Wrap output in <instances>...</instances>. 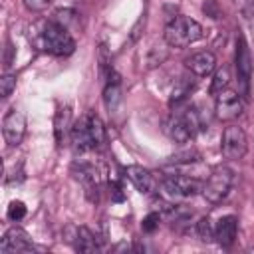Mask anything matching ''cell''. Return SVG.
Listing matches in <instances>:
<instances>
[{
	"label": "cell",
	"mask_w": 254,
	"mask_h": 254,
	"mask_svg": "<svg viewBox=\"0 0 254 254\" xmlns=\"http://www.w3.org/2000/svg\"><path fill=\"white\" fill-rule=\"evenodd\" d=\"M163 38L171 48H187L202 38V26L189 16H175L165 26Z\"/></svg>",
	"instance_id": "cell-1"
},
{
	"label": "cell",
	"mask_w": 254,
	"mask_h": 254,
	"mask_svg": "<svg viewBox=\"0 0 254 254\" xmlns=\"http://www.w3.org/2000/svg\"><path fill=\"white\" fill-rule=\"evenodd\" d=\"M42 48L48 54H54V56L64 58V56H71L73 54L75 40L67 32V26L60 24L58 20H52L42 30Z\"/></svg>",
	"instance_id": "cell-2"
},
{
	"label": "cell",
	"mask_w": 254,
	"mask_h": 254,
	"mask_svg": "<svg viewBox=\"0 0 254 254\" xmlns=\"http://www.w3.org/2000/svg\"><path fill=\"white\" fill-rule=\"evenodd\" d=\"M232 183H234V171L228 169V167H216L208 175V179L202 183L200 192H202L206 202L218 204L228 196V192L232 189Z\"/></svg>",
	"instance_id": "cell-3"
},
{
	"label": "cell",
	"mask_w": 254,
	"mask_h": 254,
	"mask_svg": "<svg viewBox=\"0 0 254 254\" xmlns=\"http://www.w3.org/2000/svg\"><path fill=\"white\" fill-rule=\"evenodd\" d=\"M163 190L171 198H190L198 190H202V183L194 177L171 171L169 175L163 177Z\"/></svg>",
	"instance_id": "cell-4"
},
{
	"label": "cell",
	"mask_w": 254,
	"mask_h": 254,
	"mask_svg": "<svg viewBox=\"0 0 254 254\" xmlns=\"http://www.w3.org/2000/svg\"><path fill=\"white\" fill-rule=\"evenodd\" d=\"M248 149V137L244 133L242 127L230 123L228 127H224L222 131V139H220V151L226 159L230 161H238L246 155Z\"/></svg>",
	"instance_id": "cell-5"
},
{
	"label": "cell",
	"mask_w": 254,
	"mask_h": 254,
	"mask_svg": "<svg viewBox=\"0 0 254 254\" xmlns=\"http://www.w3.org/2000/svg\"><path fill=\"white\" fill-rule=\"evenodd\" d=\"M242 111H244V101H242L240 93H236L232 89H222L220 93H216L214 115L220 121H234L242 115Z\"/></svg>",
	"instance_id": "cell-6"
},
{
	"label": "cell",
	"mask_w": 254,
	"mask_h": 254,
	"mask_svg": "<svg viewBox=\"0 0 254 254\" xmlns=\"http://www.w3.org/2000/svg\"><path fill=\"white\" fill-rule=\"evenodd\" d=\"M2 135H4V141L10 145V147H18L26 135V115L12 107L4 119H2Z\"/></svg>",
	"instance_id": "cell-7"
},
{
	"label": "cell",
	"mask_w": 254,
	"mask_h": 254,
	"mask_svg": "<svg viewBox=\"0 0 254 254\" xmlns=\"http://www.w3.org/2000/svg\"><path fill=\"white\" fill-rule=\"evenodd\" d=\"M34 250H36V246L32 244L30 236L18 226H12L10 230H6V234L0 240L2 254H26V252H34Z\"/></svg>",
	"instance_id": "cell-8"
},
{
	"label": "cell",
	"mask_w": 254,
	"mask_h": 254,
	"mask_svg": "<svg viewBox=\"0 0 254 254\" xmlns=\"http://www.w3.org/2000/svg\"><path fill=\"white\" fill-rule=\"evenodd\" d=\"M234 64H236V73H238V79L242 83V89H244V93H248L250 75H252V58H250V50H248V44H246L244 36L236 38Z\"/></svg>",
	"instance_id": "cell-9"
},
{
	"label": "cell",
	"mask_w": 254,
	"mask_h": 254,
	"mask_svg": "<svg viewBox=\"0 0 254 254\" xmlns=\"http://www.w3.org/2000/svg\"><path fill=\"white\" fill-rule=\"evenodd\" d=\"M185 65H187V69H189L190 73L202 77V75L214 73V69H216V58H214L212 52L202 50V52H196V54L189 56V58L185 60Z\"/></svg>",
	"instance_id": "cell-10"
},
{
	"label": "cell",
	"mask_w": 254,
	"mask_h": 254,
	"mask_svg": "<svg viewBox=\"0 0 254 254\" xmlns=\"http://www.w3.org/2000/svg\"><path fill=\"white\" fill-rule=\"evenodd\" d=\"M125 175L141 194H149L155 190V177L149 169L139 167V165H129L125 169Z\"/></svg>",
	"instance_id": "cell-11"
},
{
	"label": "cell",
	"mask_w": 254,
	"mask_h": 254,
	"mask_svg": "<svg viewBox=\"0 0 254 254\" xmlns=\"http://www.w3.org/2000/svg\"><path fill=\"white\" fill-rule=\"evenodd\" d=\"M165 133H167L169 139L175 141V143H189V141L194 137V133L190 131V127H189V123L185 121L183 113H181V115H171V117L165 121Z\"/></svg>",
	"instance_id": "cell-12"
},
{
	"label": "cell",
	"mask_w": 254,
	"mask_h": 254,
	"mask_svg": "<svg viewBox=\"0 0 254 254\" xmlns=\"http://www.w3.org/2000/svg\"><path fill=\"white\" fill-rule=\"evenodd\" d=\"M71 133V143H73V149L79 151V153H85V151H91L95 149L93 147V141H91V133H89V125H87V115L81 117L79 121H75L69 129Z\"/></svg>",
	"instance_id": "cell-13"
},
{
	"label": "cell",
	"mask_w": 254,
	"mask_h": 254,
	"mask_svg": "<svg viewBox=\"0 0 254 254\" xmlns=\"http://www.w3.org/2000/svg\"><path fill=\"white\" fill-rule=\"evenodd\" d=\"M236 234H238V220H236V216H232V214L222 216V218L214 224V240H216L220 246H230V244L236 240Z\"/></svg>",
	"instance_id": "cell-14"
},
{
	"label": "cell",
	"mask_w": 254,
	"mask_h": 254,
	"mask_svg": "<svg viewBox=\"0 0 254 254\" xmlns=\"http://www.w3.org/2000/svg\"><path fill=\"white\" fill-rule=\"evenodd\" d=\"M67 240L73 244V248L77 252H97L99 250L97 238L87 226H75L73 228V236L67 238Z\"/></svg>",
	"instance_id": "cell-15"
},
{
	"label": "cell",
	"mask_w": 254,
	"mask_h": 254,
	"mask_svg": "<svg viewBox=\"0 0 254 254\" xmlns=\"http://www.w3.org/2000/svg\"><path fill=\"white\" fill-rule=\"evenodd\" d=\"M103 99H105V105L111 111L117 109L119 101H121V85H119V75L109 71V79H107V85H105V91H103Z\"/></svg>",
	"instance_id": "cell-16"
},
{
	"label": "cell",
	"mask_w": 254,
	"mask_h": 254,
	"mask_svg": "<svg viewBox=\"0 0 254 254\" xmlns=\"http://www.w3.org/2000/svg\"><path fill=\"white\" fill-rule=\"evenodd\" d=\"M194 89V79L192 77H181L177 83H175V87H173V91H171V99H169V105L173 107V105H179L181 101H185L189 95H190V91Z\"/></svg>",
	"instance_id": "cell-17"
},
{
	"label": "cell",
	"mask_w": 254,
	"mask_h": 254,
	"mask_svg": "<svg viewBox=\"0 0 254 254\" xmlns=\"http://www.w3.org/2000/svg\"><path fill=\"white\" fill-rule=\"evenodd\" d=\"M69 119H71V113H69V105H64L58 109L56 113V121H54V131H56V141L58 145L64 143V137L69 129Z\"/></svg>",
	"instance_id": "cell-18"
},
{
	"label": "cell",
	"mask_w": 254,
	"mask_h": 254,
	"mask_svg": "<svg viewBox=\"0 0 254 254\" xmlns=\"http://www.w3.org/2000/svg\"><path fill=\"white\" fill-rule=\"evenodd\" d=\"M87 125H89V133H91V141H93V147L99 149L105 145V127L101 123V119L95 115V113H89L87 115Z\"/></svg>",
	"instance_id": "cell-19"
},
{
	"label": "cell",
	"mask_w": 254,
	"mask_h": 254,
	"mask_svg": "<svg viewBox=\"0 0 254 254\" xmlns=\"http://www.w3.org/2000/svg\"><path fill=\"white\" fill-rule=\"evenodd\" d=\"M228 81H230V71H228V67L214 69V77H212V83H210V93H212V95L220 93L222 89H226Z\"/></svg>",
	"instance_id": "cell-20"
},
{
	"label": "cell",
	"mask_w": 254,
	"mask_h": 254,
	"mask_svg": "<svg viewBox=\"0 0 254 254\" xmlns=\"http://www.w3.org/2000/svg\"><path fill=\"white\" fill-rule=\"evenodd\" d=\"M196 232H198V236H200V240L202 242H210V240H214V226H212V220L210 218H200L198 222H196Z\"/></svg>",
	"instance_id": "cell-21"
},
{
	"label": "cell",
	"mask_w": 254,
	"mask_h": 254,
	"mask_svg": "<svg viewBox=\"0 0 254 254\" xmlns=\"http://www.w3.org/2000/svg\"><path fill=\"white\" fill-rule=\"evenodd\" d=\"M167 48H159V46H153L151 48V52H149V56H147V67L151 69V67H157V65H161V62H165L167 60Z\"/></svg>",
	"instance_id": "cell-22"
},
{
	"label": "cell",
	"mask_w": 254,
	"mask_h": 254,
	"mask_svg": "<svg viewBox=\"0 0 254 254\" xmlns=\"http://www.w3.org/2000/svg\"><path fill=\"white\" fill-rule=\"evenodd\" d=\"M14 89H16V73L6 71L0 77V95H2V99H6Z\"/></svg>",
	"instance_id": "cell-23"
},
{
	"label": "cell",
	"mask_w": 254,
	"mask_h": 254,
	"mask_svg": "<svg viewBox=\"0 0 254 254\" xmlns=\"http://www.w3.org/2000/svg\"><path fill=\"white\" fill-rule=\"evenodd\" d=\"M24 216H26V206H24V202H22V200H12L10 206H8V218H10L12 222H18V220H22Z\"/></svg>",
	"instance_id": "cell-24"
},
{
	"label": "cell",
	"mask_w": 254,
	"mask_h": 254,
	"mask_svg": "<svg viewBox=\"0 0 254 254\" xmlns=\"http://www.w3.org/2000/svg\"><path fill=\"white\" fill-rule=\"evenodd\" d=\"M232 4H234V8L240 12L242 18L250 20V18L254 16V0H232Z\"/></svg>",
	"instance_id": "cell-25"
},
{
	"label": "cell",
	"mask_w": 254,
	"mask_h": 254,
	"mask_svg": "<svg viewBox=\"0 0 254 254\" xmlns=\"http://www.w3.org/2000/svg\"><path fill=\"white\" fill-rule=\"evenodd\" d=\"M159 220H161L159 212H149V214L143 218V230H145V232H153V230L159 226Z\"/></svg>",
	"instance_id": "cell-26"
},
{
	"label": "cell",
	"mask_w": 254,
	"mask_h": 254,
	"mask_svg": "<svg viewBox=\"0 0 254 254\" xmlns=\"http://www.w3.org/2000/svg\"><path fill=\"white\" fill-rule=\"evenodd\" d=\"M22 2L30 12H42V10H46L50 6L52 0H22Z\"/></svg>",
	"instance_id": "cell-27"
}]
</instances>
